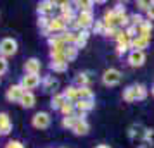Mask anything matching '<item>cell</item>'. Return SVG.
Listing matches in <instances>:
<instances>
[{
	"label": "cell",
	"mask_w": 154,
	"mask_h": 148,
	"mask_svg": "<svg viewBox=\"0 0 154 148\" xmlns=\"http://www.w3.org/2000/svg\"><path fill=\"white\" fill-rule=\"evenodd\" d=\"M147 98V88L144 85H130L123 91V100L132 103V102H142Z\"/></svg>",
	"instance_id": "cell-1"
},
{
	"label": "cell",
	"mask_w": 154,
	"mask_h": 148,
	"mask_svg": "<svg viewBox=\"0 0 154 148\" xmlns=\"http://www.w3.org/2000/svg\"><path fill=\"white\" fill-rule=\"evenodd\" d=\"M94 22H95V19H94V14L92 12H78L76 21L73 22L71 26L73 28H78V29H88L94 26Z\"/></svg>",
	"instance_id": "cell-2"
},
{
	"label": "cell",
	"mask_w": 154,
	"mask_h": 148,
	"mask_svg": "<svg viewBox=\"0 0 154 148\" xmlns=\"http://www.w3.org/2000/svg\"><path fill=\"white\" fill-rule=\"evenodd\" d=\"M121 78H123V74H121L118 69L109 67V69L104 71V74H102V83H104L106 86H116V85H119Z\"/></svg>",
	"instance_id": "cell-3"
},
{
	"label": "cell",
	"mask_w": 154,
	"mask_h": 148,
	"mask_svg": "<svg viewBox=\"0 0 154 148\" xmlns=\"http://www.w3.org/2000/svg\"><path fill=\"white\" fill-rule=\"evenodd\" d=\"M16 52H17V43H16V40H12V38H4L0 42V55L2 57H11V55H14Z\"/></svg>",
	"instance_id": "cell-4"
},
{
	"label": "cell",
	"mask_w": 154,
	"mask_h": 148,
	"mask_svg": "<svg viewBox=\"0 0 154 148\" xmlns=\"http://www.w3.org/2000/svg\"><path fill=\"white\" fill-rule=\"evenodd\" d=\"M31 124L36 129H47L50 126V115L47 112H36L31 119Z\"/></svg>",
	"instance_id": "cell-5"
},
{
	"label": "cell",
	"mask_w": 154,
	"mask_h": 148,
	"mask_svg": "<svg viewBox=\"0 0 154 148\" xmlns=\"http://www.w3.org/2000/svg\"><path fill=\"white\" fill-rule=\"evenodd\" d=\"M146 62V52H139V50H130L128 54V64L132 67H140Z\"/></svg>",
	"instance_id": "cell-6"
},
{
	"label": "cell",
	"mask_w": 154,
	"mask_h": 148,
	"mask_svg": "<svg viewBox=\"0 0 154 148\" xmlns=\"http://www.w3.org/2000/svg\"><path fill=\"white\" fill-rule=\"evenodd\" d=\"M40 85V76L38 74H26V76H23L21 79V86L24 88V91L26 90H35L36 86Z\"/></svg>",
	"instance_id": "cell-7"
},
{
	"label": "cell",
	"mask_w": 154,
	"mask_h": 148,
	"mask_svg": "<svg viewBox=\"0 0 154 148\" xmlns=\"http://www.w3.org/2000/svg\"><path fill=\"white\" fill-rule=\"evenodd\" d=\"M24 88H23L21 85H14V86H11L7 90V100L9 102H21V98H23V95H24Z\"/></svg>",
	"instance_id": "cell-8"
},
{
	"label": "cell",
	"mask_w": 154,
	"mask_h": 148,
	"mask_svg": "<svg viewBox=\"0 0 154 148\" xmlns=\"http://www.w3.org/2000/svg\"><path fill=\"white\" fill-rule=\"evenodd\" d=\"M68 24L61 19V16L59 17H54V19H50V24H49V31L50 33H64V31H68Z\"/></svg>",
	"instance_id": "cell-9"
},
{
	"label": "cell",
	"mask_w": 154,
	"mask_h": 148,
	"mask_svg": "<svg viewBox=\"0 0 154 148\" xmlns=\"http://www.w3.org/2000/svg\"><path fill=\"white\" fill-rule=\"evenodd\" d=\"M71 131L76 134V136H85V134H88V131H90V124L87 122V119H78L75 127Z\"/></svg>",
	"instance_id": "cell-10"
},
{
	"label": "cell",
	"mask_w": 154,
	"mask_h": 148,
	"mask_svg": "<svg viewBox=\"0 0 154 148\" xmlns=\"http://www.w3.org/2000/svg\"><path fill=\"white\" fill-rule=\"evenodd\" d=\"M40 69H42V64H40V60L35 59V57H33V59H28L26 64H24V71H26V74H38Z\"/></svg>",
	"instance_id": "cell-11"
},
{
	"label": "cell",
	"mask_w": 154,
	"mask_h": 148,
	"mask_svg": "<svg viewBox=\"0 0 154 148\" xmlns=\"http://www.w3.org/2000/svg\"><path fill=\"white\" fill-rule=\"evenodd\" d=\"M151 31H152V22L146 19L140 26H137V36L140 38H151Z\"/></svg>",
	"instance_id": "cell-12"
},
{
	"label": "cell",
	"mask_w": 154,
	"mask_h": 148,
	"mask_svg": "<svg viewBox=\"0 0 154 148\" xmlns=\"http://www.w3.org/2000/svg\"><path fill=\"white\" fill-rule=\"evenodd\" d=\"M149 43H151V38H140V36H137V38H133L132 40L130 48L132 50H139V52H144V48L149 47Z\"/></svg>",
	"instance_id": "cell-13"
},
{
	"label": "cell",
	"mask_w": 154,
	"mask_h": 148,
	"mask_svg": "<svg viewBox=\"0 0 154 148\" xmlns=\"http://www.w3.org/2000/svg\"><path fill=\"white\" fill-rule=\"evenodd\" d=\"M57 5H59L57 2H50V0L40 2V4H38V12H40L42 16H47L49 12H52V10H54V9L57 7Z\"/></svg>",
	"instance_id": "cell-14"
},
{
	"label": "cell",
	"mask_w": 154,
	"mask_h": 148,
	"mask_svg": "<svg viewBox=\"0 0 154 148\" xmlns=\"http://www.w3.org/2000/svg\"><path fill=\"white\" fill-rule=\"evenodd\" d=\"M68 100L64 97L63 93H54V97L50 100V109H54V110H61V107L66 103Z\"/></svg>",
	"instance_id": "cell-15"
},
{
	"label": "cell",
	"mask_w": 154,
	"mask_h": 148,
	"mask_svg": "<svg viewBox=\"0 0 154 148\" xmlns=\"http://www.w3.org/2000/svg\"><path fill=\"white\" fill-rule=\"evenodd\" d=\"M11 129H12V124H11V120H9V115L5 112H2L0 114V133L9 134Z\"/></svg>",
	"instance_id": "cell-16"
},
{
	"label": "cell",
	"mask_w": 154,
	"mask_h": 148,
	"mask_svg": "<svg viewBox=\"0 0 154 148\" xmlns=\"http://www.w3.org/2000/svg\"><path fill=\"white\" fill-rule=\"evenodd\" d=\"M75 105H76L78 112H85L87 114V112H90L92 109L95 107V103H94V100H78Z\"/></svg>",
	"instance_id": "cell-17"
},
{
	"label": "cell",
	"mask_w": 154,
	"mask_h": 148,
	"mask_svg": "<svg viewBox=\"0 0 154 148\" xmlns=\"http://www.w3.org/2000/svg\"><path fill=\"white\" fill-rule=\"evenodd\" d=\"M63 95L66 97L68 102H73V103H76L78 102V88L76 86H68V88L63 91Z\"/></svg>",
	"instance_id": "cell-18"
},
{
	"label": "cell",
	"mask_w": 154,
	"mask_h": 148,
	"mask_svg": "<svg viewBox=\"0 0 154 148\" xmlns=\"http://www.w3.org/2000/svg\"><path fill=\"white\" fill-rule=\"evenodd\" d=\"M24 109H31V107L35 105V95L31 91H26L24 95H23V98H21V102H19Z\"/></svg>",
	"instance_id": "cell-19"
},
{
	"label": "cell",
	"mask_w": 154,
	"mask_h": 148,
	"mask_svg": "<svg viewBox=\"0 0 154 148\" xmlns=\"http://www.w3.org/2000/svg\"><path fill=\"white\" fill-rule=\"evenodd\" d=\"M88 83H90V78H88L87 72H80L76 78H75V85H76V88H85V86H88Z\"/></svg>",
	"instance_id": "cell-20"
},
{
	"label": "cell",
	"mask_w": 154,
	"mask_h": 148,
	"mask_svg": "<svg viewBox=\"0 0 154 148\" xmlns=\"http://www.w3.org/2000/svg\"><path fill=\"white\" fill-rule=\"evenodd\" d=\"M43 88H45V91H56L57 88H59V81L49 76V78L43 79Z\"/></svg>",
	"instance_id": "cell-21"
},
{
	"label": "cell",
	"mask_w": 154,
	"mask_h": 148,
	"mask_svg": "<svg viewBox=\"0 0 154 148\" xmlns=\"http://www.w3.org/2000/svg\"><path fill=\"white\" fill-rule=\"evenodd\" d=\"M61 112H63L64 117H69V115H75L76 112V105L73 103V102H66L63 107H61Z\"/></svg>",
	"instance_id": "cell-22"
},
{
	"label": "cell",
	"mask_w": 154,
	"mask_h": 148,
	"mask_svg": "<svg viewBox=\"0 0 154 148\" xmlns=\"http://www.w3.org/2000/svg\"><path fill=\"white\" fill-rule=\"evenodd\" d=\"M78 100H94V91H92L88 86L78 88Z\"/></svg>",
	"instance_id": "cell-23"
},
{
	"label": "cell",
	"mask_w": 154,
	"mask_h": 148,
	"mask_svg": "<svg viewBox=\"0 0 154 148\" xmlns=\"http://www.w3.org/2000/svg\"><path fill=\"white\" fill-rule=\"evenodd\" d=\"M64 55H66V60L68 62H71V60H75L78 55V48L75 47V45H68L66 48H64Z\"/></svg>",
	"instance_id": "cell-24"
},
{
	"label": "cell",
	"mask_w": 154,
	"mask_h": 148,
	"mask_svg": "<svg viewBox=\"0 0 154 148\" xmlns=\"http://www.w3.org/2000/svg\"><path fill=\"white\" fill-rule=\"evenodd\" d=\"M73 5H76L80 12H92V7L95 5L94 2H75Z\"/></svg>",
	"instance_id": "cell-25"
},
{
	"label": "cell",
	"mask_w": 154,
	"mask_h": 148,
	"mask_svg": "<svg viewBox=\"0 0 154 148\" xmlns=\"http://www.w3.org/2000/svg\"><path fill=\"white\" fill-rule=\"evenodd\" d=\"M76 120H78V117L76 115H69V117H63V127H68V129H73L75 127V124H76Z\"/></svg>",
	"instance_id": "cell-26"
},
{
	"label": "cell",
	"mask_w": 154,
	"mask_h": 148,
	"mask_svg": "<svg viewBox=\"0 0 154 148\" xmlns=\"http://www.w3.org/2000/svg\"><path fill=\"white\" fill-rule=\"evenodd\" d=\"M50 69L54 72H64L68 69V64L66 62H50Z\"/></svg>",
	"instance_id": "cell-27"
},
{
	"label": "cell",
	"mask_w": 154,
	"mask_h": 148,
	"mask_svg": "<svg viewBox=\"0 0 154 148\" xmlns=\"http://www.w3.org/2000/svg\"><path fill=\"white\" fill-rule=\"evenodd\" d=\"M104 29H106V26H104L102 21H95L94 26H92V31H94L95 35H104Z\"/></svg>",
	"instance_id": "cell-28"
},
{
	"label": "cell",
	"mask_w": 154,
	"mask_h": 148,
	"mask_svg": "<svg viewBox=\"0 0 154 148\" xmlns=\"http://www.w3.org/2000/svg\"><path fill=\"white\" fill-rule=\"evenodd\" d=\"M152 4L154 2H151V0H139V2H137V7L140 9V10H149V9L152 7Z\"/></svg>",
	"instance_id": "cell-29"
},
{
	"label": "cell",
	"mask_w": 154,
	"mask_h": 148,
	"mask_svg": "<svg viewBox=\"0 0 154 148\" xmlns=\"http://www.w3.org/2000/svg\"><path fill=\"white\" fill-rule=\"evenodd\" d=\"M144 21H146V19H144L140 14H132V16H130V22H132V26H135V28L140 26Z\"/></svg>",
	"instance_id": "cell-30"
},
{
	"label": "cell",
	"mask_w": 154,
	"mask_h": 148,
	"mask_svg": "<svg viewBox=\"0 0 154 148\" xmlns=\"http://www.w3.org/2000/svg\"><path fill=\"white\" fill-rule=\"evenodd\" d=\"M135 147H137V148H151V147H152V141L149 140V138H144V140L139 141Z\"/></svg>",
	"instance_id": "cell-31"
},
{
	"label": "cell",
	"mask_w": 154,
	"mask_h": 148,
	"mask_svg": "<svg viewBox=\"0 0 154 148\" xmlns=\"http://www.w3.org/2000/svg\"><path fill=\"white\" fill-rule=\"evenodd\" d=\"M125 33L128 35V38H132V40H133V38H137V28H135V26H132V24L125 29Z\"/></svg>",
	"instance_id": "cell-32"
},
{
	"label": "cell",
	"mask_w": 154,
	"mask_h": 148,
	"mask_svg": "<svg viewBox=\"0 0 154 148\" xmlns=\"http://www.w3.org/2000/svg\"><path fill=\"white\" fill-rule=\"evenodd\" d=\"M128 50H130V45H118V47H116V54L121 57V55H125Z\"/></svg>",
	"instance_id": "cell-33"
},
{
	"label": "cell",
	"mask_w": 154,
	"mask_h": 148,
	"mask_svg": "<svg viewBox=\"0 0 154 148\" xmlns=\"http://www.w3.org/2000/svg\"><path fill=\"white\" fill-rule=\"evenodd\" d=\"M5 148H24V145L19 143V141H9L7 145H5Z\"/></svg>",
	"instance_id": "cell-34"
},
{
	"label": "cell",
	"mask_w": 154,
	"mask_h": 148,
	"mask_svg": "<svg viewBox=\"0 0 154 148\" xmlns=\"http://www.w3.org/2000/svg\"><path fill=\"white\" fill-rule=\"evenodd\" d=\"M5 71H7V62H5L4 57H0V74H4Z\"/></svg>",
	"instance_id": "cell-35"
},
{
	"label": "cell",
	"mask_w": 154,
	"mask_h": 148,
	"mask_svg": "<svg viewBox=\"0 0 154 148\" xmlns=\"http://www.w3.org/2000/svg\"><path fill=\"white\" fill-rule=\"evenodd\" d=\"M147 17H149V21H154V4H152V7L147 10Z\"/></svg>",
	"instance_id": "cell-36"
},
{
	"label": "cell",
	"mask_w": 154,
	"mask_h": 148,
	"mask_svg": "<svg viewBox=\"0 0 154 148\" xmlns=\"http://www.w3.org/2000/svg\"><path fill=\"white\" fill-rule=\"evenodd\" d=\"M95 148H111V147H109V145H97Z\"/></svg>",
	"instance_id": "cell-37"
},
{
	"label": "cell",
	"mask_w": 154,
	"mask_h": 148,
	"mask_svg": "<svg viewBox=\"0 0 154 148\" xmlns=\"http://www.w3.org/2000/svg\"><path fill=\"white\" fill-rule=\"evenodd\" d=\"M151 93H152V97H154V86H152V88H151Z\"/></svg>",
	"instance_id": "cell-38"
},
{
	"label": "cell",
	"mask_w": 154,
	"mask_h": 148,
	"mask_svg": "<svg viewBox=\"0 0 154 148\" xmlns=\"http://www.w3.org/2000/svg\"><path fill=\"white\" fill-rule=\"evenodd\" d=\"M0 134H2V133H0Z\"/></svg>",
	"instance_id": "cell-39"
}]
</instances>
